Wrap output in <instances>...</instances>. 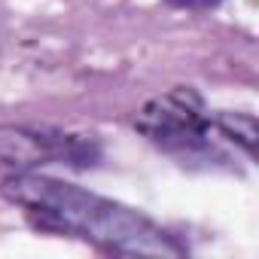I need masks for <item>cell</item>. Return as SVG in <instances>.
Returning a JSON list of instances; mask_svg holds the SVG:
<instances>
[{
  "instance_id": "cell-1",
  "label": "cell",
  "mask_w": 259,
  "mask_h": 259,
  "mask_svg": "<svg viewBox=\"0 0 259 259\" xmlns=\"http://www.w3.org/2000/svg\"><path fill=\"white\" fill-rule=\"evenodd\" d=\"M7 201L25 207L49 229L82 235L107 250L141 253V256H180L183 247L162 232L156 223L141 217L132 207H122L101 195H92L79 186L40 177V174H16L0 183Z\"/></svg>"
},
{
  "instance_id": "cell-2",
  "label": "cell",
  "mask_w": 259,
  "mask_h": 259,
  "mask_svg": "<svg viewBox=\"0 0 259 259\" xmlns=\"http://www.w3.org/2000/svg\"><path fill=\"white\" fill-rule=\"evenodd\" d=\"M138 132L168 153L207 150L213 119L192 89H171L153 98L135 119Z\"/></svg>"
},
{
  "instance_id": "cell-3",
  "label": "cell",
  "mask_w": 259,
  "mask_h": 259,
  "mask_svg": "<svg viewBox=\"0 0 259 259\" xmlns=\"http://www.w3.org/2000/svg\"><path fill=\"white\" fill-rule=\"evenodd\" d=\"M0 162L13 168H37L49 162H70L85 165L89 162V144L67 135L52 132H34V128H0Z\"/></svg>"
},
{
  "instance_id": "cell-4",
  "label": "cell",
  "mask_w": 259,
  "mask_h": 259,
  "mask_svg": "<svg viewBox=\"0 0 259 259\" xmlns=\"http://www.w3.org/2000/svg\"><path fill=\"white\" fill-rule=\"evenodd\" d=\"M213 125L220 128L226 138L238 141L247 153H253V147H256V122H253V116H238V113L232 116V113H220V116L213 119Z\"/></svg>"
},
{
  "instance_id": "cell-5",
  "label": "cell",
  "mask_w": 259,
  "mask_h": 259,
  "mask_svg": "<svg viewBox=\"0 0 259 259\" xmlns=\"http://www.w3.org/2000/svg\"><path fill=\"white\" fill-rule=\"evenodd\" d=\"M174 4H186V7H195V4H213V0H174Z\"/></svg>"
}]
</instances>
